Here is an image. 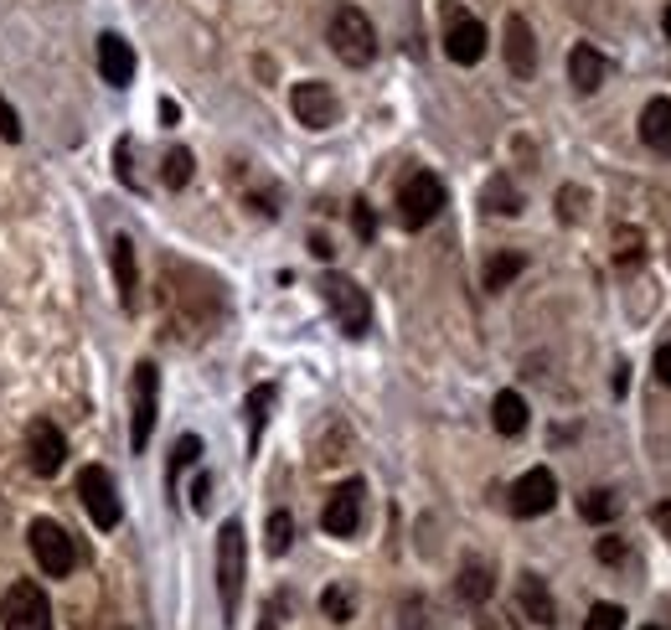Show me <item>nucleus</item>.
<instances>
[{
	"instance_id": "25",
	"label": "nucleus",
	"mask_w": 671,
	"mask_h": 630,
	"mask_svg": "<svg viewBox=\"0 0 671 630\" xmlns=\"http://www.w3.org/2000/svg\"><path fill=\"white\" fill-rule=\"evenodd\" d=\"M268 404H274V383H258V388L249 393V404H243V413H249V440L253 444H258V434H264Z\"/></svg>"
},
{
	"instance_id": "27",
	"label": "nucleus",
	"mask_w": 671,
	"mask_h": 630,
	"mask_svg": "<svg viewBox=\"0 0 671 630\" xmlns=\"http://www.w3.org/2000/svg\"><path fill=\"white\" fill-rule=\"evenodd\" d=\"M579 511H584V522H615L620 496H615V491H588L584 501H579Z\"/></svg>"
},
{
	"instance_id": "1",
	"label": "nucleus",
	"mask_w": 671,
	"mask_h": 630,
	"mask_svg": "<svg viewBox=\"0 0 671 630\" xmlns=\"http://www.w3.org/2000/svg\"><path fill=\"white\" fill-rule=\"evenodd\" d=\"M243 574H249L243 522H222V532H218V595H222V615H228V626H233L238 605H243Z\"/></svg>"
},
{
	"instance_id": "3",
	"label": "nucleus",
	"mask_w": 671,
	"mask_h": 630,
	"mask_svg": "<svg viewBox=\"0 0 671 630\" xmlns=\"http://www.w3.org/2000/svg\"><path fill=\"white\" fill-rule=\"evenodd\" d=\"M320 295H326L336 325H341L352 341H362L372 331V300L356 279H346V274H326V279H320Z\"/></svg>"
},
{
	"instance_id": "22",
	"label": "nucleus",
	"mask_w": 671,
	"mask_h": 630,
	"mask_svg": "<svg viewBox=\"0 0 671 630\" xmlns=\"http://www.w3.org/2000/svg\"><path fill=\"white\" fill-rule=\"evenodd\" d=\"M289 543H295V517H289V511H268V522H264V548L274 553V559H285Z\"/></svg>"
},
{
	"instance_id": "32",
	"label": "nucleus",
	"mask_w": 671,
	"mask_h": 630,
	"mask_svg": "<svg viewBox=\"0 0 671 630\" xmlns=\"http://www.w3.org/2000/svg\"><path fill=\"white\" fill-rule=\"evenodd\" d=\"M615 243H620V248H615V258H620V264H640V233H636V228H625Z\"/></svg>"
},
{
	"instance_id": "10",
	"label": "nucleus",
	"mask_w": 671,
	"mask_h": 630,
	"mask_svg": "<svg viewBox=\"0 0 671 630\" xmlns=\"http://www.w3.org/2000/svg\"><path fill=\"white\" fill-rule=\"evenodd\" d=\"M289 109H295V120L305 130H331L341 120V103H336V93L320 78H305V84L289 88Z\"/></svg>"
},
{
	"instance_id": "12",
	"label": "nucleus",
	"mask_w": 671,
	"mask_h": 630,
	"mask_svg": "<svg viewBox=\"0 0 671 630\" xmlns=\"http://www.w3.org/2000/svg\"><path fill=\"white\" fill-rule=\"evenodd\" d=\"M558 507V476L548 465H532L527 476L512 486V511L517 517H542V511Z\"/></svg>"
},
{
	"instance_id": "8",
	"label": "nucleus",
	"mask_w": 671,
	"mask_h": 630,
	"mask_svg": "<svg viewBox=\"0 0 671 630\" xmlns=\"http://www.w3.org/2000/svg\"><path fill=\"white\" fill-rule=\"evenodd\" d=\"M155 398H161V373H155V362H140L134 367V419H130L134 455H145V444L155 434Z\"/></svg>"
},
{
	"instance_id": "24",
	"label": "nucleus",
	"mask_w": 671,
	"mask_h": 630,
	"mask_svg": "<svg viewBox=\"0 0 671 630\" xmlns=\"http://www.w3.org/2000/svg\"><path fill=\"white\" fill-rule=\"evenodd\" d=\"M481 202H486L491 212H496V218H517V212H521V191L512 187L506 176H496V181L486 187V197H481Z\"/></svg>"
},
{
	"instance_id": "19",
	"label": "nucleus",
	"mask_w": 671,
	"mask_h": 630,
	"mask_svg": "<svg viewBox=\"0 0 671 630\" xmlns=\"http://www.w3.org/2000/svg\"><path fill=\"white\" fill-rule=\"evenodd\" d=\"M640 140L656 155H671V99H651L640 109Z\"/></svg>"
},
{
	"instance_id": "17",
	"label": "nucleus",
	"mask_w": 671,
	"mask_h": 630,
	"mask_svg": "<svg viewBox=\"0 0 671 630\" xmlns=\"http://www.w3.org/2000/svg\"><path fill=\"white\" fill-rule=\"evenodd\" d=\"M517 605H521V615L532 620V626H558V605H553V595H548V579L542 574H521V584H517Z\"/></svg>"
},
{
	"instance_id": "7",
	"label": "nucleus",
	"mask_w": 671,
	"mask_h": 630,
	"mask_svg": "<svg viewBox=\"0 0 671 630\" xmlns=\"http://www.w3.org/2000/svg\"><path fill=\"white\" fill-rule=\"evenodd\" d=\"M78 496H84V507H88V517H94V528H119V486H114V476L103 471V465H84L78 471Z\"/></svg>"
},
{
	"instance_id": "15",
	"label": "nucleus",
	"mask_w": 671,
	"mask_h": 630,
	"mask_svg": "<svg viewBox=\"0 0 671 630\" xmlns=\"http://www.w3.org/2000/svg\"><path fill=\"white\" fill-rule=\"evenodd\" d=\"M604 78H609V57H604L600 47L579 42V47L569 52V84L579 88V93H600Z\"/></svg>"
},
{
	"instance_id": "31",
	"label": "nucleus",
	"mask_w": 671,
	"mask_h": 630,
	"mask_svg": "<svg viewBox=\"0 0 671 630\" xmlns=\"http://www.w3.org/2000/svg\"><path fill=\"white\" fill-rule=\"evenodd\" d=\"M584 630H625V610L620 605H594L584 620Z\"/></svg>"
},
{
	"instance_id": "18",
	"label": "nucleus",
	"mask_w": 671,
	"mask_h": 630,
	"mask_svg": "<svg viewBox=\"0 0 671 630\" xmlns=\"http://www.w3.org/2000/svg\"><path fill=\"white\" fill-rule=\"evenodd\" d=\"M109 258H114V279H119V306L134 310V300H140V269H134V243L119 233L114 248H109Z\"/></svg>"
},
{
	"instance_id": "26",
	"label": "nucleus",
	"mask_w": 671,
	"mask_h": 630,
	"mask_svg": "<svg viewBox=\"0 0 671 630\" xmlns=\"http://www.w3.org/2000/svg\"><path fill=\"white\" fill-rule=\"evenodd\" d=\"M320 610H326V620H336V626H346V620H352V610H356L352 589H346V584H331V589L320 595Z\"/></svg>"
},
{
	"instance_id": "37",
	"label": "nucleus",
	"mask_w": 671,
	"mask_h": 630,
	"mask_svg": "<svg viewBox=\"0 0 671 630\" xmlns=\"http://www.w3.org/2000/svg\"><path fill=\"white\" fill-rule=\"evenodd\" d=\"M656 383H667L671 388V341L667 346H656Z\"/></svg>"
},
{
	"instance_id": "16",
	"label": "nucleus",
	"mask_w": 671,
	"mask_h": 630,
	"mask_svg": "<svg viewBox=\"0 0 671 630\" xmlns=\"http://www.w3.org/2000/svg\"><path fill=\"white\" fill-rule=\"evenodd\" d=\"M99 73H103V84H114V88L134 84V47L124 36H114V32L99 36Z\"/></svg>"
},
{
	"instance_id": "35",
	"label": "nucleus",
	"mask_w": 671,
	"mask_h": 630,
	"mask_svg": "<svg viewBox=\"0 0 671 630\" xmlns=\"http://www.w3.org/2000/svg\"><path fill=\"white\" fill-rule=\"evenodd\" d=\"M594 553H600V563H625V543H620V538H600V548H594Z\"/></svg>"
},
{
	"instance_id": "29",
	"label": "nucleus",
	"mask_w": 671,
	"mask_h": 630,
	"mask_svg": "<svg viewBox=\"0 0 671 630\" xmlns=\"http://www.w3.org/2000/svg\"><path fill=\"white\" fill-rule=\"evenodd\" d=\"M197 461H201V440H197V434H182V440L170 444V486L182 480L186 465H197Z\"/></svg>"
},
{
	"instance_id": "9",
	"label": "nucleus",
	"mask_w": 671,
	"mask_h": 630,
	"mask_svg": "<svg viewBox=\"0 0 671 630\" xmlns=\"http://www.w3.org/2000/svg\"><path fill=\"white\" fill-rule=\"evenodd\" d=\"M444 52H450V63H460V68H475L486 57V26L470 16V11L450 5L444 11Z\"/></svg>"
},
{
	"instance_id": "38",
	"label": "nucleus",
	"mask_w": 671,
	"mask_h": 630,
	"mask_svg": "<svg viewBox=\"0 0 671 630\" xmlns=\"http://www.w3.org/2000/svg\"><path fill=\"white\" fill-rule=\"evenodd\" d=\"M207 491H212V480H207V476H197V486H191V507H207Z\"/></svg>"
},
{
	"instance_id": "42",
	"label": "nucleus",
	"mask_w": 671,
	"mask_h": 630,
	"mask_svg": "<svg viewBox=\"0 0 671 630\" xmlns=\"http://www.w3.org/2000/svg\"><path fill=\"white\" fill-rule=\"evenodd\" d=\"M646 630H661V626H646Z\"/></svg>"
},
{
	"instance_id": "30",
	"label": "nucleus",
	"mask_w": 671,
	"mask_h": 630,
	"mask_svg": "<svg viewBox=\"0 0 671 630\" xmlns=\"http://www.w3.org/2000/svg\"><path fill=\"white\" fill-rule=\"evenodd\" d=\"M398 626L403 630H435V620H429V599H403V610H398Z\"/></svg>"
},
{
	"instance_id": "4",
	"label": "nucleus",
	"mask_w": 671,
	"mask_h": 630,
	"mask_svg": "<svg viewBox=\"0 0 671 630\" xmlns=\"http://www.w3.org/2000/svg\"><path fill=\"white\" fill-rule=\"evenodd\" d=\"M26 543H32V559H36V568H42L47 579H67V574L78 568L73 532H67L63 522H52V517H36L32 532H26Z\"/></svg>"
},
{
	"instance_id": "33",
	"label": "nucleus",
	"mask_w": 671,
	"mask_h": 630,
	"mask_svg": "<svg viewBox=\"0 0 671 630\" xmlns=\"http://www.w3.org/2000/svg\"><path fill=\"white\" fill-rule=\"evenodd\" d=\"M0 140H21V114L0 99Z\"/></svg>"
},
{
	"instance_id": "11",
	"label": "nucleus",
	"mask_w": 671,
	"mask_h": 630,
	"mask_svg": "<svg viewBox=\"0 0 671 630\" xmlns=\"http://www.w3.org/2000/svg\"><path fill=\"white\" fill-rule=\"evenodd\" d=\"M67 461V440L63 429L52 424V419H36L26 429V465H32V476H57Z\"/></svg>"
},
{
	"instance_id": "34",
	"label": "nucleus",
	"mask_w": 671,
	"mask_h": 630,
	"mask_svg": "<svg viewBox=\"0 0 671 630\" xmlns=\"http://www.w3.org/2000/svg\"><path fill=\"white\" fill-rule=\"evenodd\" d=\"M352 222H356V239H372V233H377V218H372V207H367V202H356V207H352Z\"/></svg>"
},
{
	"instance_id": "36",
	"label": "nucleus",
	"mask_w": 671,
	"mask_h": 630,
	"mask_svg": "<svg viewBox=\"0 0 671 630\" xmlns=\"http://www.w3.org/2000/svg\"><path fill=\"white\" fill-rule=\"evenodd\" d=\"M114 161H119V181H124V187H140V181H134V170H130V140H119Z\"/></svg>"
},
{
	"instance_id": "2",
	"label": "nucleus",
	"mask_w": 671,
	"mask_h": 630,
	"mask_svg": "<svg viewBox=\"0 0 671 630\" xmlns=\"http://www.w3.org/2000/svg\"><path fill=\"white\" fill-rule=\"evenodd\" d=\"M326 42H331V52L346 68H367L372 57H377V32H372L367 11H356V5H341V11H336Z\"/></svg>"
},
{
	"instance_id": "6",
	"label": "nucleus",
	"mask_w": 671,
	"mask_h": 630,
	"mask_svg": "<svg viewBox=\"0 0 671 630\" xmlns=\"http://www.w3.org/2000/svg\"><path fill=\"white\" fill-rule=\"evenodd\" d=\"M0 626L6 630H52V605L47 595H42V584L21 579L6 589V599H0Z\"/></svg>"
},
{
	"instance_id": "40",
	"label": "nucleus",
	"mask_w": 671,
	"mask_h": 630,
	"mask_svg": "<svg viewBox=\"0 0 671 630\" xmlns=\"http://www.w3.org/2000/svg\"><path fill=\"white\" fill-rule=\"evenodd\" d=\"M661 26H667V42H671V5H667V11H661Z\"/></svg>"
},
{
	"instance_id": "39",
	"label": "nucleus",
	"mask_w": 671,
	"mask_h": 630,
	"mask_svg": "<svg viewBox=\"0 0 671 630\" xmlns=\"http://www.w3.org/2000/svg\"><path fill=\"white\" fill-rule=\"evenodd\" d=\"M651 517H656V528H661V532H667V538H671V501H667V507H656Z\"/></svg>"
},
{
	"instance_id": "5",
	"label": "nucleus",
	"mask_w": 671,
	"mask_h": 630,
	"mask_svg": "<svg viewBox=\"0 0 671 630\" xmlns=\"http://www.w3.org/2000/svg\"><path fill=\"white\" fill-rule=\"evenodd\" d=\"M439 212H444V181H439L435 170H414L398 191V222L408 233H419V228H429Z\"/></svg>"
},
{
	"instance_id": "13",
	"label": "nucleus",
	"mask_w": 671,
	"mask_h": 630,
	"mask_svg": "<svg viewBox=\"0 0 671 630\" xmlns=\"http://www.w3.org/2000/svg\"><path fill=\"white\" fill-rule=\"evenodd\" d=\"M362 480H341L331 496H326V511H320V528L331 538H352L356 522H362Z\"/></svg>"
},
{
	"instance_id": "28",
	"label": "nucleus",
	"mask_w": 671,
	"mask_h": 630,
	"mask_svg": "<svg viewBox=\"0 0 671 630\" xmlns=\"http://www.w3.org/2000/svg\"><path fill=\"white\" fill-rule=\"evenodd\" d=\"M191 170H197L191 151H182V145H176V151H166V170H161V176H166V187H170V191H182L186 181H191Z\"/></svg>"
},
{
	"instance_id": "20",
	"label": "nucleus",
	"mask_w": 671,
	"mask_h": 630,
	"mask_svg": "<svg viewBox=\"0 0 671 630\" xmlns=\"http://www.w3.org/2000/svg\"><path fill=\"white\" fill-rule=\"evenodd\" d=\"M460 599L465 605H486L491 599V589H496V574H491V563H481V559H465V568H460Z\"/></svg>"
},
{
	"instance_id": "21",
	"label": "nucleus",
	"mask_w": 671,
	"mask_h": 630,
	"mask_svg": "<svg viewBox=\"0 0 671 630\" xmlns=\"http://www.w3.org/2000/svg\"><path fill=\"white\" fill-rule=\"evenodd\" d=\"M491 424L502 429L506 440H512V434H521V429H527V398H521V393H496V404H491Z\"/></svg>"
},
{
	"instance_id": "23",
	"label": "nucleus",
	"mask_w": 671,
	"mask_h": 630,
	"mask_svg": "<svg viewBox=\"0 0 671 630\" xmlns=\"http://www.w3.org/2000/svg\"><path fill=\"white\" fill-rule=\"evenodd\" d=\"M527 269V258L517 254V248H506V254H496L486 264V290H506V285H512V279H517V274Z\"/></svg>"
},
{
	"instance_id": "41",
	"label": "nucleus",
	"mask_w": 671,
	"mask_h": 630,
	"mask_svg": "<svg viewBox=\"0 0 671 630\" xmlns=\"http://www.w3.org/2000/svg\"><path fill=\"white\" fill-rule=\"evenodd\" d=\"M258 630H274V615H268V610H264V626H258Z\"/></svg>"
},
{
	"instance_id": "14",
	"label": "nucleus",
	"mask_w": 671,
	"mask_h": 630,
	"mask_svg": "<svg viewBox=\"0 0 671 630\" xmlns=\"http://www.w3.org/2000/svg\"><path fill=\"white\" fill-rule=\"evenodd\" d=\"M506 68L517 78H532L537 73V36L527 16H506Z\"/></svg>"
}]
</instances>
